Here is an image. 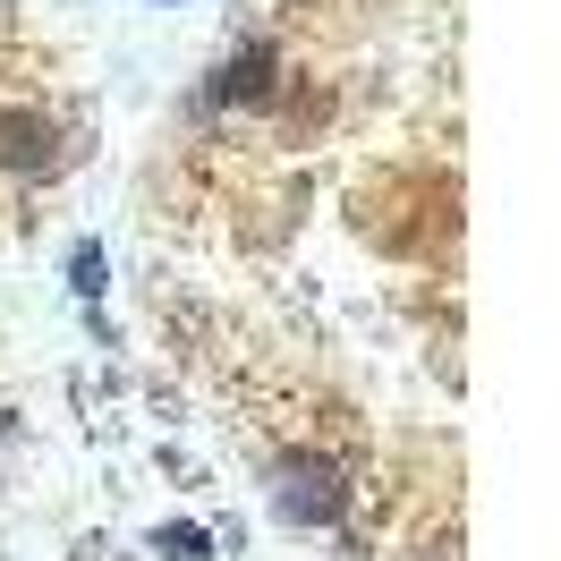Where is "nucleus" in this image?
I'll return each instance as SVG.
<instances>
[{
  "instance_id": "3",
  "label": "nucleus",
  "mask_w": 561,
  "mask_h": 561,
  "mask_svg": "<svg viewBox=\"0 0 561 561\" xmlns=\"http://www.w3.org/2000/svg\"><path fill=\"white\" fill-rule=\"evenodd\" d=\"M273 85V51H239L230 69H221V85H213V103H247V94H264Z\"/></svg>"
},
{
  "instance_id": "1",
  "label": "nucleus",
  "mask_w": 561,
  "mask_h": 561,
  "mask_svg": "<svg viewBox=\"0 0 561 561\" xmlns=\"http://www.w3.org/2000/svg\"><path fill=\"white\" fill-rule=\"evenodd\" d=\"M280 511H289V519H332V511H341V485H332V468H307V459H289V468H280Z\"/></svg>"
},
{
  "instance_id": "4",
  "label": "nucleus",
  "mask_w": 561,
  "mask_h": 561,
  "mask_svg": "<svg viewBox=\"0 0 561 561\" xmlns=\"http://www.w3.org/2000/svg\"><path fill=\"white\" fill-rule=\"evenodd\" d=\"M162 553H179V561H196V553H205V536H196V527H171V536H162Z\"/></svg>"
},
{
  "instance_id": "2",
  "label": "nucleus",
  "mask_w": 561,
  "mask_h": 561,
  "mask_svg": "<svg viewBox=\"0 0 561 561\" xmlns=\"http://www.w3.org/2000/svg\"><path fill=\"white\" fill-rule=\"evenodd\" d=\"M51 162V119L43 111H9L0 119V171H43Z\"/></svg>"
}]
</instances>
